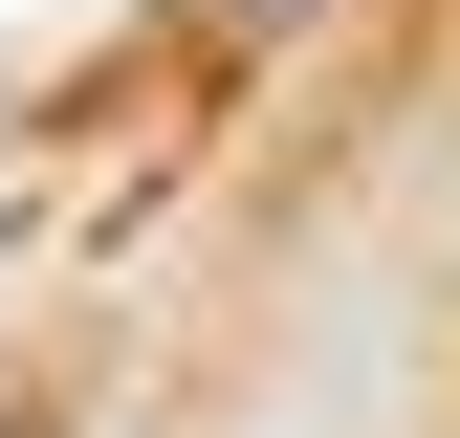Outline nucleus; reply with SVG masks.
Instances as JSON below:
<instances>
[{
  "label": "nucleus",
  "instance_id": "obj_1",
  "mask_svg": "<svg viewBox=\"0 0 460 438\" xmlns=\"http://www.w3.org/2000/svg\"><path fill=\"white\" fill-rule=\"evenodd\" d=\"M198 22H219V44H242V22H307V0H198Z\"/></svg>",
  "mask_w": 460,
  "mask_h": 438
}]
</instances>
